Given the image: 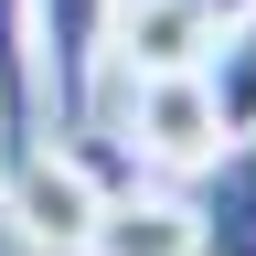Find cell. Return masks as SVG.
Segmentation results:
<instances>
[{"label": "cell", "instance_id": "6da1fadb", "mask_svg": "<svg viewBox=\"0 0 256 256\" xmlns=\"http://www.w3.org/2000/svg\"><path fill=\"white\" fill-rule=\"evenodd\" d=\"M32 32V86H43L54 139L96 128V96H107V0H22Z\"/></svg>", "mask_w": 256, "mask_h": 256}, {"label": "cell", "instance_id": "7a4b0ae2", "mask_svg": "<svg viewBox=\"0 0 256 256\" xmlns=\"http://www.w3.org/2000/svg\"><path fill=\"white\" fill-rule=\"evenodd\" d=\"M0 203H11V224L32 246L54 256H86V224H96V171L75 160V139H32V150H0Z\"/></svg>", "mask_w": 256, "mask_h": 256}, {"label": "cell", "instance_id": "3957f363", "mask_svg": "<svg viewBox=\"0 0 256 256\" xmlns=\"http://www.w3.org/2000/svg\"><path fill=\"white\" fill-rule=\"evenodd\" d=\"M118 107H128V150L160 160V171H203L224 150V118L203 96V64L192 75H118Z\"/></svg>", "mask_w": 256, "mask_h": 256}, {"label": "cell", "instance_id": "277c9868", "mask_svg": "<svg viewBox=\"0 0 256 256\" xmlns=\"http://www.w3.org/2000/svg\"><path fill=\"white\" fill-rule=\"evenodd\" d=\"M214 32L224 11H203V0H107V75H192Z\"/></svg>", "mask_w": 256, "mask_h": 256}, {"label": "cell", "instance_id": "5b68a950", "mask_svg": "<svg viewBox=\"0 0 256 256\" xmlns=\"http://www.w3.org/2000/svg\"><path fill=\"white\" fill-rule=\"evenodd\" d=\"M192 246H203V256H256V128H246V139H224V150L203 160Z\"/></svg>", "mask_w": 256, "mask_h": 256}, {"label": "cell", "instance_id": "8992f818", "mask_svg": "<svg viewBox=\"0 0 256 256\" xmlns=\"http://www.w3.org/2000/svg\"><path fill=\"white\" fill-rule=\"evenodd\" d=\"M86 256H203L192 246V203H160V192H107L86 224Z\"/></svg>", "mask_w": 256, "mask_h": 256}, {"label": "cell", "instance_id": "52a82bcc", "mask_svg": "<svg viewBox=\"0 0 256 256\" xmlns=\"http://www.w3.org/2000/svg\"><path fill=\"white\" fill-rule=\"evenodd\" d=\"M203 96H214L224 139H246V128H256V11H235V22L214 32V54H203Z\"/></svg>", "mask_w": 256, "mask_h": 256}, {"label": "cell", "instance_id": "ba28073f", "mask_svg": "<svg viewBox=\"0 0 256 256\" xmlns=\"http://www.w3.org/2000/svg\"><path fill=\"white\" fill-rule=\"evenodd\" d=\"M43 139V86H32V32H22V0H0V150H32Z\"/></svg>", "mask_w": 256, "mask_h": 256}, {"label": "cell", "instance_id": "9c48e42d", "mask_svg": "<svg viewBox=\"0 0 256 256\" xmlns=\"http://www.w3.org/2000/svg\"><path fill=\"white\" fill-rule=\"evenodd\" d=\"M203 11H224V22H235V11H256V0H203Z\"/></svg>", "mask_w": 256, "mask_h": 256}]
</instances>
